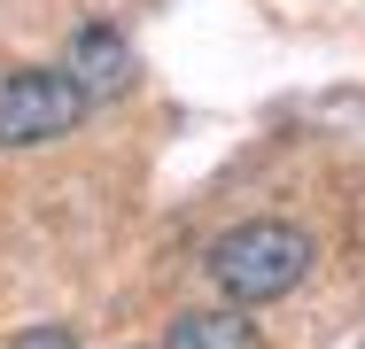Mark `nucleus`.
Returning a JSON list of instances; mask_svg holds the SVG:
<instances>
[{
  "label": "nucleus",
  "mask_w": 365,
  "mask_h": 349,
  "mask_svg": "<svg viewBox=\"0 0 365 349\" xmlns=\"http://www.w3.org/2000/svg\"><path fill=\"white\" fill-rule=\"evenodd\" d=\"M8 349H78V342H71V326H24Z\"/></svg>",
  "instance_id": "39448f33"
},
{
  "label": "nucleus",
  "mask_w": 365,
  "mask_h": 349,
  "mask_svg": "<svg viewBox=\"0 0 365 349\" xmlns=\"http://www.w3.org/2000/svg\"><path fill=\"white\" fill-rule=\"evenodd\" d=\"M63 70L78 78V93H86V101H117V93H133V78H140L133 39H125L117 24H78L71 47H63Z\"/></svg>",
  "instance_id": "7ed1b4c3"
},
{
  "label": "nucleus",
  "mask_w": 365,
  "mask_h": 349,
  "mask_svg": "<svg viewBox=\"0 0 365 349\" xmlns=\"http://www.w3.org/2000/svg\"><path fill=\"white\" fill-rule=\"evenodd\" d=\"M311 256H319V249H311V233H303V225H288V217H249V225H233V233L210 241L202 272H210V287H218L225 303L257 311V303L295 295L303 272H311Z\"/></svg>",
  "instance_id": "f257e3e1"
},
{
  "label": "nucleus",
  "mask_w": 365,
  "mask_h": 349,
  "mask_svg": "<svg viewBox=\"0 0 365 349\" xmlns=\"http://www.w3.org/2000/svg\"><path fill=\"white\" fill-rule=\"evenodd\" d=\"M163 349H264V334H257V318H241V303L233 311H179Z\"/></svg>",
  "instance_id": "20e7f679"
},
{
  "label": "nucleus",
  "mask_w": 365,
  "mask_h": 349,
  "mask_svg": "<svg viewBox=\"0 0 365 349\" xmlns=\"http://www.w3.org/2000/svg\"><path fill=\"white\" fill-rule=\"evenodd\" d=\"M86 93H78V78L63 63L55 70H8L0 78V155L8 147H47V140H63L86 125Z\"/></svg>",
  "instance_id": "f03ea898"
}]
</instances>
